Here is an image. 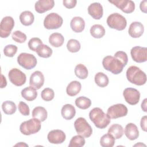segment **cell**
<instances>
[{
    "instance_id": "obj_1",
    "label": "cell",
    "mask_w": 147,
    "mask_h": 147,
    "mask_svg": "<svg viewBox=\"0 0 147 147\" xmlns=\"http://www.w3.org/2000/svg\"><path fill=\"white\" fill-rule=\"evenodd\" d=\"M90 120L99 129H105L110 122V118L99 107L92 109L89 113Z\"/></svg>"
},
{
    "instance_id": "obj_2",
    "label": "cell",
    "mask_w": 147,
    "mask_h": 147,
    "mask_svg": "<svg viewBox=\"0 0 147 147\" xmlns=\"http://www.w3.org/2000/svg\"><path fill=\"white\" fill-rule=\"evenodd\" d=\"M126 78L131 83L137 86H142L146 82L145 73L139 67L134 65L128 68L126 71Z\"/></svg>"
},
{
    "instance_id": "obj_3",
    "label": "cell",
    "mask_w": 147,
    "mask_h": 147,
    "mask_svg": "<svg viewBox=\"0 0 147 147\" xmlns=\"http://www.w3.org/2000/svg\"><path fill=\"white\" fill-rule=\"evenodd\" d=\"M102 65L105 69L115 75L120 74L124 67L123 64L118 59L112 56L105 57L102 60Z\"/></svg>"
},
{
    "instance_id": "obj_4",
    "label": "cell",
    "mask_w": 147,
    "mask_h": 147,
    "mask_svg": "<svg viewBox=\"0 0 147 147\" xmlns=\"http://www.w3.org/2000/svg\"><path fill=\"white\" fill-rule=\"evenodd\" d=\"M40 122L34 118L24 121L20 125V130L21 133L26 136L35 134L39 131L41 129Z\"/></svg>"
},
{
    "instance_id": "obj_5",
    "label": "cell",
    "mask_w": 147,
    "mask_h": 147,
    "mask_svg": "<svg viewBox=\"0 0 147 147\" xmlns=\"http://www.w3.org/2000/svg\"><path fill=\"white\" fill-rule=\"evenodd\" d=\"M106 22L110 28L117 30H123L127 25L126 18L117 13H114L109 16Z\"/></svg>"
},
{
    "instance_id": "obj_6",
    "label": "cell",
    "mask_w": 147,
    "mask_h": 147,
    "mask_svg": "<svg viewBox=\"0 0 147 147\" xmlns=\"http://www.w3.org/2000/svg\"><path fill=\"white\" fill-rule=\"evenodd\" d=\"M74 127L77 133L84 138L90 137L92 133L91 126L84 118L79 117L77 118L74 122Z\"/></svg>"
},
{
    "instance_id": "obj_7",
    "label": "cell",
    "mask_w": 147,
    "mask_h": 147,
    "mask_svg": "<svg viewBox=\"0 0 147 147\" xmlns=\"http://www.w3.org/2000/svg\"><path fill=\"white\" fill-rule=\"evenodd\" d=\"M18 64L26 69H31L34 68L37 64L36 57L30 53H21L17 57Z\"/></svg>"
},
{
    "instance_id": "obj_8",
    "label": "cell",
    "mask_w": 147,
    "mask_h": 147,
    "mask_svg": "<svg viewBox=\"0 0 147 147\" xmlns=\"http://www.w3.org/2000/svg\"><path fill=\"white\" fill-rule=\"evenodd\" d=\"M62 17L56 13L48 14L44 20V26L47 29H56L63 24Z\"/></svg>"
},
{
    "instance_id": "obj_9",
    "label": "cell",
    "mask_w": 147,
    "mask_h": 147,
    "mask_svg": "<svg viewBox=\"0 0 147 147\" xmlns=\"http://www.w3.org/2000/svg\"><path fill=\"white\" fill-rule=\"evenodd\" d=\"M127 111V108L125 105L118 103L110 106L107 110V115L110 119H116L126 116Z\"/></svg>"
},
{
    "instance_id": "obj_10",
    "label": "cell",
    "mask_w": 147,
    "mask_h": 147,
    "mask_svg": "<svg viewBox=\"0 0 147 147\" xmlns=\"http://www.w3.org/2000/svg\"><path fill=\"white\" fill-rule=\"evenodd\" d=\"M8 76L12 84L16 86H21L26 80V75L18 68H12L9 72Z\"/></svg>"
},
{
    "instance_id": "obj_11",
    "label": "cell",
    "mask_w": 147,
    "mask_h": 147,
    "mask_svg": "<svg viewBox=\"0 0 147 147\" xmlns=\"http://www.w3.org/2000/svg\"><path fill=\"white\" fill-rule=\"evenodd\" d=\"M14 26V19L10 16H6L2 18L0 24V36L1 38H7Z\"/></svg>"
},
{
    "instance_id": "obj_12",
    "label": "cell",
    "mask_w": 147,
    "mask_h": 147,
    "mask_svg": "<svg viewBox=\"0 0 147 147\" xmlns=\"http://www.w3.org/2000/svg\"><path fill=\"white\" fill-rule=\"evenodd\" d=\"M123 97L126 102L131 105H135L137 104L140 100V93L136 88H126L123 92Z\"/></svg>"
},
{
    "instance_id": "obj_13",
    "label": "cell",
    "mask_w": 147,
    "mask_h": 147,
    "mask_svg": "<svg viewBox=\"0 0 147 147\" xmlns=\"http://www.w3.org/2000/svg\"><path fill=\"white\" fill-rule=\"evenodd\" d=\"M133 60L137 63H144L147 60V48L140 46L134 47L130 51Z\"/></svg>"
},
{
    "instance_id": "obj_14",
    "label": "cell",
    "mask_w": 147,
    "mask_h": 147,
    "mask_svg": "<svg viewBox=\"0 0 147 147\" xmlns=\"http://www.w3.org/2000/svg\"><path fill=\"white\" fill-rule=\"evenodd\" d=\"M109 2L127 14L133 12L135 9L134 2L131 0H113Z\"/></svg>"
},
{
    "instance_id": "obj_15",
    "label": "cell",
    "mask_w": 147,
    "mask_h": 147,
    "mask_svg": "<svg viewBox=\"0 0 147 147\" xmlns=\"http://www.w3.org/2000/svg\"><path fill=\"white\" fill-rule=\"evenodd\" d=\"M65 134L61 130L55 129L50 131L47 136L48 141L51 144H60L65 140Z\"/></svg>"
},
{
    "instance_id": "obj_16",
    "label": "cell",
    "mask_w": 147,
    "mask_h": 147,
    "mask_svg": "<svg viewBox=\"0 0 147 147\" xmlns=\"http://www.w3.org/2000/svg\"><path fill=\"white\" fill-rule=\"evenodd\" d=\"M44 83V76L41 71L34 72L30 77L29 84L36 90L40 89Z\"/></svg>"
},
{
    "instance_id": "obj_17",
    "label": "cell",
    "mask_w": 147,
    "mask_h": 147,
    "mask_svg": "<svg viewBox=\"0 0 147 147\" xmlns=\"http://www.w3.org/2000/svg\"><path fill=\"white\" fill-rule=\"evenodd\" d=\"M55 5L53 0H39L35 3V10L38 13H44L52 9Z\"/></svg>"
},
{
    "instance_id": "obj_18",
    "label": "cell",
    "mask_w": 147,
    "mask_h": 147,
    "mask_svg": "<svg viewBox=\"0 0 147 147\" xmlns=\"http://www.w3.org/2000/svg\"><path fill=\"white\" fill-rule=\"evenodd\" d=\"M88 13L94 19L99 20L103 16V7L99 2L92 3L88 7Z\"/></svg>"
},
{
    "instance_id": "obj_19",
    "label": "cell",
    "mask_w": 147,
    "mask_h": 147,
    "mask_svg": "<svg viewBox=\"0 0 147 147\" xmlns=\"http://www.w3.org/2000/svg\"><path fill=\"white\" fill-rule=\"evenodd\" d=\"M144 31V25L140 22L135 21L132 22L129 28V34L133 38L141 37Z\"/></svg>"
},
{
    "instance_id": "obj_20",
    "label": "cell",
    "mask_w": 147,
    "mask_h": 147,
    "mask_svg": "<svg viewBox=\"0 0 147 147\" xmlns=\"http://www.w3.org/2000/svg\"><path fill=\"white\" fill-rule=\"evenodd\" d=\"M125 134L130 140H134L139 137L137 126L133 123H129L125 128Z\"/></svg>"
},
{
    "instance_id": "obj_21",
    "label": "cell",
    "mask_w": 147,
    "mask_h": 147,
    "mask_svg": "<svg viewBox=\"0 0 147 147\" xmlns=\"http://www.w3.org/2000/svg\"><path fill=\"white\" fill-rule=\"evenodd\" d=\"M72 30L76 33L82 32L85 27L84 20L80 17H74L70 22Z\"/></svg>"
},
{
    "instance_id": "obj_22",
    "label": "cell",
    "mask_w": 147,
    "mask_h": 147,
    "mask_svg": "<svg viewBox=\"0 0 147 147\" xmlns=\"http://www.w3.org/2000/svg\"><path fill=\"white\" fill-rule=\"evenodd\" d=\"M62 117L67 120L72 119L76 114V110L74 106L71 104H66L64 105L61 110Z\"/></svg>"
},
{
    "instance_id": "obj_23",
    "label": "cell",
    "mask_w": 147,
    "mask_h": 147,
    "mask_svg": "<svg viewBox=\"0 0 147 147\" xmlns=\"http://www.w3.org/2000/svg\"><path fill=\"white\" fill-rule=\"evenodd\" d=\"M82 88L81 83L76 80L70 82L67 88L66 92L70 96H74L79 93Z\"/></svg>"
},
{
    "instance_id": "obj_24",
    "label": "cell",
    "mask_w": 147,
    "mask_h": 147,
    "mask_svg": "<svg viewBox=\"0 0 147 147\" xmlns=\"http://www.w3.org/2000/svg\"><path fill=\"white\" fill-rule=\"evenodd\" d=\"M32 115L34 118H36L41 122H43L47 119L48 113L44 107L37 106L33 109Z\"/></svg>"
},
{
    "instance_id": "obj_25",
    "label": "cell",
    "mask_w": 147,
    "mask_h": 147,
    "mask_svg": "<svg viewBox=\"0 0 147 147\" xmlns=\"http://www.w3.org/2000/svg\"><path fill=\"white\" fill-rule=\"evenodd\" d=\"M22 96L28 101H33L37 96V92L32 87H27L21 92Z\"/></svg>"
},
{
    "instance_id": "obj_26",
    "label": "cell",
    "mask_w": 147,
    "mask_h": 147,
    "mask_svg": "<svg viewBox=\"0 0 147 147\" xmlns=\"http://www.w3.org/2000/svg\"><path fill=\"white\" fill-rule=\"evenodd\" d=\"M19 18L21 23L24 26L31 25L34 20L33 14L30 11H24L22 12Z\"/></svg>"
},
{
    "instance_id": "obj_27",
    "label": "cell",
    "mask_w": 147,
    "mask_h": 147,
    "mask_svg": "<svg viewBox=\"0 0 147 147\" xmlns=\"http://www.w3.org/2000/svg\"><path fill=\"white\" fill-rule=\"evenodd\" d=\"M64 41L63 36L59 33H53L51 34L49 37V42L50 44L54 47H60L62 46Z\"/></svg>"
},
{
    "instance_id": "obj_28",
    "label": "cell",
    "mask_w": 147,
    "mask_h": 147,
    "mask_svg": "<svg viewBox=\"0 0 147 147\" xmlns=\"http://www.w3.org/2000/svg\"><path fill=\"white\" fill-rule=\"evenodd\" d=\"M108 133L111 134L115 139H119L123 134V128L121 125L115 123L109 127Z\"/></svg>"
},
{
    "instance_id": "obj_29",
    "label": "cell",
    "mask_w": 147,
    "mask_h": 147,
    "mask_svg": "<svg viewBox=\"0 0 147 147\" xmlns=\"http://www.w3.org/2000/svg\"><path fill=\"white\" fill-rule=\"evenodd\" d=\"M90 34L94 38H100L105 34V29L102 25L95 24L91 26L90 29Z\"/></svg>"
},
{
    "instance_id": "obj_30",
    "label": "cell",
    "mask_w": 147,
    "mask_h": 147,
    "mask_svg": "<svg viewBox=\"0 0 147 147\" xmlns=\"http://www.w3.org/2000/svg\"><path fill=\"white\" fill-rule=\"evenodd\" d=\"M36 53L38 56L43 58H48L51 56L52 54V49L47 45H40L36 50Z\"/></svg>"
},
{
    "instance_id": "obj_31",
    "label": "cell",
    "mask_w": 147,
    "mask_h": 147,
    "mask_svg": "<svg viewBox=\"0 0 147 147\" xmlns=\"http://www.w3.org/2000/svg\"><path fill=\"white\" fill-rule=\"evenodd\" d=\"M94 79L95 83L100 87H105L107 86L109 82L107 76L101 72L96 74Z\"/></svg>"
},
{
    "instance_id": "obj_32",
    "label": "cell",
    "mask_w": 147,
    "mask_h": 147,
    "mask_svg": "<svg viewBox=\"0 0 147 147\" xmlns=\"http://www.w3.org/2000/svg\"><path fill=\"white\" fill-rule=\"evenodd\" d=\"M2 109L5 114L7 115H11L16 112L17 107L15 103L13 102L10 100H6L3 102L2 105Z\"/></svg>"
},
{
    "instance_id": "obj_33",
    "label": "cell",
    "mask_w": 147,
    "mask_h": 147,
    "mask_svg": "<svg viewBox=\"0 0 147 147\" xmlns=\"http://www.w3.org/2000/svg\"><path fill=\"white\" fill-rule=\"evenodd\" d=\"M75 105L78 108L86 110L91 106V101L89 98L87 97L79 96L76 99Z\"/></svg>"
},
{
    "instance_id": "obj_34",
    "label": "cell",
    "mask_w": 147,
    "mask_h": 147,
    "mask_svg": "<svg viewBox=\"0 0 147 147\" xmlns=\"http://www.w3.org/2000/svg\"><path fill=\"white\" fill-rule=\"evenodd\" d=\"M74 71L76 76L80 79H85L88 75V71L87 67L82 64L76 65Z\"/></svg>"
},
{
    "instance_id": "obj_35",
    "label": "cell",
    "mask_w": 147,
    "mask_h": 147,
    "mask_svg": "<svg viewBox=\"0 0 147 147\" xmlns=\"http://www.w3.org/2000/svg\"><path fill=\"white\" fill-rule=\"evenodd\" d=\"M115 139L110 134H104L100 139V144L103 147H113Z\"/></svg>"
},
{
    "instance_id": "obj_36",
    "label": "cell",
    "mask_w": 147,
    "mask_h": 147,
    "mask_svg": "<svg viewBox=\"0 0 147 147\" xmlns=\"http://www.w3.org/2000/svg\"><path fill=\"white\" fill-rule=\"evenodd\" d=\"M85 140L84 137L80 135L74 136L70 140L68 146L69 147H82L85 144Z\"/></svg>"
},
{
    "instance_id": "obj_37",
    "label": "cell",
    "mask_w": 147,
    "mask_h": 147,
    "mask_svg": "<svg viewBox=\"0 0 147 147\" xmlns=\"http://www.w3.org/2000/svg\"><path fill=\"white\" fill-rule=\"evenodd\" d=\"M80 44L79 41L75 39H70L67 44V49L72 53L78 52L80 49Z\"/></svg>"
},
{
    "instance_id": "obj_38",
    "label": "cell",
    "mask_w": 147,
    "mask_h": 147,
    "mask_svg": "<svg viewBox=\"0 0 147 147\" xmlns=\"http://www.w3.org/2000/svg\"><path fill=\"white\" fill-rule=\"evenodd\" d=\"M41 98L47 102L52 100L55 96V93L53 90L50 88H44L41 93Z\"/></svg>"
},
{
    "instance_id": "obj_39",
    "label": "cell",
    "mask_w": 147,
    "mask_h": 147,
    "mask_svg": "<svg viewBox=\"0 0 147 147\" xmlns=\"http://www.w3.org/2000/svg\"><path fill=\"white\" fill-rule=\"evenodd\" d=\"M12 39L18 43H23L26 40V36L20 30H16L13 33Z\"/></svg>"
},
{
    "instance_id": "obj_40",
    "label": "cell",
    "mask_w": 147,
    "mask_h": 147,
    "mask_svg": "<svg viewBox=\"0 0 147 147\" xmlns=\"http://www.w3.org/2000/svg\"><path fill=\"white\" fill-rule=\"evenodd\" d=\"M17 47L15 45L10 44L5 46L3 49V53L7 57H13L17 52Z\"/></svg>"
},
{
    "instance_id": "obj_41",
    "label": "cell",
    "mask_w": 147,
    "mask_h": 147,
    "mask_svg": "<svg viewBox=\"0 0 147 147\" xmlns=\"http://www.w3.org/2000/svg\"><path fill=\"white\" fill-rule=\"evenodd\" d=\"M41 44H42V41L40 38L37 37L32 38L28 42L29 49L34 52H36L37 48Z\"/></svg>"
},
{
    "instance_id": "obj_42",
    "label": "cell",
    "mask_w": 147,
    "mask_h": 147,
    "mask_svg": "<svg viewBox=\"0 0 147 147\" xmlns=\"http://www.w3.org/2000/svg\"><path fill=\"white\" fill-rule=\"evenodd\" d=\"M114 57L118 59L124 65V67L127 64L128 61V57L127 54L123 51H118L114 54Z\"/></svg>"
},
{
    "instance_id": "obj_43",
    "label": "cell",
    "mask_w": 147,
    "mask_h": 147,
    "mask_svg": "<svg viewBox=\"0 0 147 147\" xmlns=\"http://www.w3.org/2000/svg\"><path fill=\"white\" fill-rule=\"evenodd\" d=\"M18 110L20 113L25 116H28L30 114V109L27 104L24 102H20L18 103Z\"/></svg>"
},
{
    "instance_id": "obj_44",
    "label": "cell",
    "mask_w": 147,
    "mask_h": 147,
    "mask_svg": "<svg viewBox=\"0 0 147 147\" xmlns=\"http://www.w3.org/2000/svg\"><path fill=\"white\" fill-rule=\"evenodd\" d=\"M63 5L68 9H72L75 7L77 1L76 0H64Z\"/></svg>"
},
{
    "instance_id": "obj_45",
    "label": "cell",
    "mask_w": 147,
    "mask_h": 147,
    "mask_svg": "<svg viewBox=\"0 0 147 147\" xmlns=\"http://www.w3.org/2000/svg\"><path fill=\"white\" fill-rule=\"evenodd\" d=\"M146 119L147 117L146 115L142 117L141 119L140 125L142 130H143L144 131H146Z\"/></svg>"
},
{
    "instance_id": "obj_46",
    "label": "cell",
    "mask_w": 147,
    "mask_h": 147,
    "mask_svg": "<svg viewBox=\"0 0 147 147\" xmlns=\"http://www.w3.org/2000/svg\"><path fill=\"white\" fill-rule=\"evenodd\" d=\"M146 3H147V1L146 0L141 1L140 3V8L141 10V11H142L143 13H146L147 12L146 11Z\"/></svg>"
},
{
    "instance_id": "obj_47",
    "label": "cell",
    "mask_w": 147,
    "mask_h": 147,
    "mask_svg": "<svg viewBox=\"0 0 147 147\" xmlns=\"http://www.w3.org/2000/svg\"><path fill=\"white\" fill-rule=\"evenodd\" d=\"M1 88H4L7 85V82H6V78L5 77H4V76L2 74L1 75Z\"/></svg>"
},
{
    "instance_id": "obj_48",
    "label": "cell",
    "mask_w": 147,
    "mask_h": 147,
    "mask_svg": "<svg viewBox=\"0 0 147 147\" xmlns=\"http://www.w3.org/2000/svg\"><path fill=\"white\" fill-rule=\"evenodd\" d=\"M146 100H147V99L145 98L142 102L141 103V109H142V110L145 112H146L147 111V110H146Z\"/></svg>"
},
{
    "instance_id": "obj_49",
    "label": "cell",
    "mask_w": 147,
    "mask_h": 147,
    "mask_svg": "<svg viewBox=\"0 0 147 147\" xmlns=\"http://www.w3.org/2000/svg\"><path fill=\"white\" fill-rule=\"evenodd\" d=\"M24 145L26 146H28V145L27 144H25V143H23V144H22V142H21L20 144H16L15 146H24Z\"/></svg>"
}]
</instances>
